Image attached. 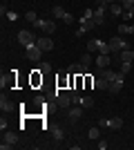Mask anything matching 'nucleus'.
I'll return each mask as SVG.
<instances>
[{
  "mask_svg": "<svg viewBox=\"0 0 134 150\" xmlns=\"http://www.w3.org/2000/svg\"><path fill=\"white\" fill-rule=\"evenodd\" d=\"M87 134H89V139L94 141V139H98V137H101V130H98V128H89V132H87Z\"/></svg>",
  "mask_w": 134,
  "mask_h": 150,
  "instance_id": "412c9836",
  "label": "nucleus"
},
{
  "mask_svg": "<svg viewBox=\"0 0 134 150\" xmlns=\"http://www.w3.org/2000/svg\"><path fill=\"white\" fill-rule=\"evenodd\" d=\"M7 18H9V20H11V23H13V20H18V13H13V11H9V13H7Z\"/></svg>",
  "mask_w": 134,
  "mask_h": 150,
  "instance_id": "72a5a7b5",
  "label": "nucleus"
},
{
  "mask_svg": "<svg viewBox=\"0 0 134 150\" xmlns=\"http://www.w3.org/2000/svg\"><path fill=\"white\" fill-rule=\"evenodd\" d=\"M81 63H83L85 67H89V65H92V54H83V56H81Z\"/></svg>",
  "mask_w": 134,
  "mask_h": 150,
  "instance_id": "393cba45",
  "label": "nucleus"
},
{
  "mask_svg": "<svg viewBox=\"0 0 134 150\" xmlns=\"http://www.w3.org/2000/svg\"><path fill=\"white\" fill-rule=\"evenodd\" d=\"M94 88H98V90H109V81H105L103 76H98L94 81Z\"/></svg>",
  "mask_w": 134,
  "mask_h": 150,
  "instance_id": "dca6fc26",
  "label": "nucleus"
},
{
  "mask_svg": "<svg viewBox=\"0 0 134 150\" xmlns=\"http://www.w3.org/2000/svg\"><path fill=\"white\" fill-rule=\"evenodd\" d=\"M81 105L83 108H92L94 105V99H92V96H85V99H81Z\"/></svg>",
  "mask_w": 134,
  "mask_h": 150,
  "instance_id": "b1692460",
  "label": "nucleus"
},
{
  "mask_svg": "<svg viewBox=\"0 0 134 150\" xmlns=\"http://www.w3.org/2000/svg\"><path fill=\"white\" fill-rule=\"evenodd\" d=\"M36 40H38V38L34 36V34H32L29 29H22V31H18V43L22 45V47H29V45H34Z\"/></svg>",
  "mask_w": 134,
  "mask_h": 150,
  "instance_id": "f257e3e1",
  "label": "nucleus"
},
{
  "mask_svg": "<svg viewBox=\"0 0 134 150\" xmlns=\"http://www.w3.org/2000/svg\"><path fill=\"white\" fill-rule=\"evenodd\" d=\"M98 45H101V40H89V43H87V50L89 52H98Z\"/></svg>",
  "mask_w": 134,
  "mask_h": 150,
  "instance_id": "5701e85b",
  "label": "nucleus"
},
{
  "mask_svg": "<svg viewBox=\"0 0 134 150\" xmlns=\"http://www.w3.org/2000/svg\"><path fill=\"white\" fill-rule=\"evenodd\" d=\"M56 101H58V105L60 108H67L72 103V94L69 92H65V94H56Z\"/></svg>",
  "mask_w": 134,
  "mask_h": 150,
  "instance_id": "9b49d317",
  "label": "nucleus"
},
{
  "mask_svg": "<svg viewBox=\"0 0 134 150\" xmlns=\"http://www.w3.org/2000/svg\"><path fill=\"white\" fill-rule=\"evenodd\" d=\"M123 18H134V7H132V9H125V11H123Z\"/></svg>",
  "mask_w": 134,
  "mask_h": 150,
  "instance_id": "7c9ffc66",
  "label": "nucleus"
},
{
  "mask_svg": "<svg viewBox=\"0 0 134 150\" xmlns=\"http://www.w3.org/2000/svg\"><path fill=\"white\" fill-rule=\"evenodd\" d=\"M49 72H51L49 63H40V74H49Z\"/></svg>",
  "mask_w": 134,
  "mask_h": 150,
  "instance_id": "bb28decb",
  "label": "nucleus"
},
{
  "mask_svg": "<svg viewBox=\"0 0 134 150\" xmlns=\"http://www.w3.org/2000/svg\"><path fill=\"white\" fill-rule=\"evenodd\" d=\"M119 2L123 5V9H132L134 7V0H119Z\"/></svg>",
  "mask_w": 134,
  "mask_h": 150,
  "instance_id": "c85d7f7f",
  "label": "nucleus"
},
{
  "mask_svg": "<svg viewBox=\"0 0 134 150\" xmlns=\"http://www.w3.org/2000/svg\"><path fill=\"white\" fill-rule=\"evenodd\" d=\"M130 69H132V63H121V72L123 74H128Z\"/></svg>",
  "mask_w": 134,
  "mask_h": 150,
  "instance_id": "c756f323",
  "label": "nucleus"
},
{
  "mask_svg": "<svg viewBox=\"0 0 134 150\" xmlns=\"http://www.w3.org/2000/svg\"><path fill=\"white\" fill-rule=\"evenodd\" d=\"M92 20H94L96 25H103V23H105V7H96V9H94V16H92Z\"/></svg>",
  "mask_w": 134,
  "mask_h": 150,
  "instance_id": "1a4fd4ad",
  "label": "nucleus"
},
{
  "mask_svg": "<svg viewBox=\"0 0 134 150\" xmlns=\"http://www.w3.org/2000/svg\"><path fill=\"white\" fill-rule=\"evenodd\" d=\"M109 61H112V56H109V54H98V58H96V65H98V69L107 67Z\"/></svg>",
  "mask_w": 134,
  "mask_h": 150,
  "instance_id": "f8f14e48",
  "label": "nucleus"
},
{
  "mask_svg": "<svg viewBox=\"0 0 134 150\" xmlns=\"http://www.w3.org/2000/svg\"><path fill=\"white\" fill-rule=\"evenodd\" d=\"M9 85H11V79H7V76H2V79H0V88L5 90V88H9Z\"/></svg>",
  "mask_w": 134,
  "mask_h": 150,
  "instance_id": "cd10ccee",
  "label": "nucleus"
},
{
  "mask_svg": "<svg viewBox=\"0 0 134 150\" xmlns=\"http://www.w3.org/2000/svg\"><path fill=\"white\" fill-rule=\"evenodd\" d=\"M105 2H107V5H114V2H119V0H105Z\"/></svg>",
  "mask_w": 134,
  "mask_h": 150,
  "instance_id": "c9c22d12",
  "label": "nucleus"
},
{
  "mask_svg": "<svg viewBox=\"0 0 134 150\" xmlns=\"http://www.w3.org/2000/svg\"><path fill=\"white\" fill-rule=\"evenodd\" d=\"M36 43H38V47L43 52H49V50H54V40H51L49 36H40L38 40H36Z\"/></svg>",
  "mask_w": 134,
  "mask_h": 150,
  "instance_id": "0eeeda50",
  "label": "nucleus"
},
{
  "mask_svg": "<svg viewBox=\"0 0 134 150\" xmlns=\"http://www.w3.org/2000/svg\"><path fill=\"white\" fill-rule=\"evenodd\" d=\"M81 117H83V110H81V108H72L69 110V119H81Z\"/></svg>",
  "mask_w": 134,
  "mask_h": 150,
  "instance_id": "6ab92c4d",
  "label": "nucleus"
},
{
  "mask_svg": "<svg viewBox=\"0 0 134 150\" xmlns=\"http://www.w3.org/2000/svg\"><path fill=\"white\" fill-rule=\"evenodd\" d=\"M65 13H67V11H65V9H63L60 5H58V7H54V16H56V18H65Z\"/></svg>",
  "mask_w": 134,
  "mask_h": 150,
  "instance_id": "4be33fe9",
  "label": "nucleus"
},
{
  "mask_svg": "<svg viewBox=\"0 0 134 150\" xmlns=\"http://www.w3.org/2000/svg\"><path fill=\"white\" fill-rule=\"evenodd\" d=\"M98 54H112L109 43H103V40H101V45H98Z\"/></svg>",
  "mask_w": 134,
  "mask_h": 150,
  "instance_id": "aec40b11",
  "label": "nucleus"
},
{
  "mask_svg": "<svg viewBox=\"0 0 134 150\" xmlns=\"http://www.w3.org/2000/svg\"><path fill=\"white\" fill-rule=\"evenodd\" d=\"M123 79H125V74H123V72H119V79L109 83V90H107V92H112V94H119V92L123 90Z\"/></svg>",
  "mask_w": 134,
  "mask_h": 150,
  "instance_id": "423d86ee",
  "label": "nucleus"
},
{
  "mask_svg": "<svg viewBox=\"0 0 134 150\" xmlns=\"http://www.w3.org/2000/svg\"><path fill=\"white\" fill-rule=\"evenodd\" d=\"M27 50V58L29 61H40V47H38V43H34V45H29V47H25Z\"/></svg>",
  "mask_w": 134,
  "mask_h": 150,
  "instance_id": "20e7f679",
  "label": "nucleus"
},
{
  "mask_svg": "<svg viewBox=\"0 0 134 150\" xmlns=\"http://www.w3.org/2000/svg\"><path fill=\"white\" fill-rule=\"evenodd\" d=\"M16 141H18V134L7 130V132H5V137H2V144H0V148H2V150H9L13 144H16Z\"/></svg>",
  "mask_w": 134,
  "mask_h": 150,
  "instance_id": "f03ea898",
  "label": "nucleus"
},
{
  "mask_svg": "<svg viewBox=\"0 0 134 150\" xmlns=\"http://www.w3.org/2000/svg\"><path fill=\"white\" fill-rule=\"evenodd\" d=\"M0 108H2V112H11V110H13V103H11L9 99H7L5 94L0 96Z\"/></svg>",
  "mask_w": 134,
  "mask_h": 150,
  "instance_id": "ddd939ff",
  "label": "nucleus"
},
{
  "mask_svg": "<svg viewBox=\"0 0 134 150\" xmlns=\"http://www.w3.org/2000/svg\"><path fill=\"white\" fill-rule=\"evenodd\" d=\"M109 47H112V52H123V50H130L123 36H114L112 40H109Z\"/></svg>",
  "mask_w": 134,
  "mask_h": 150,
  "instance_id": "7ed1b4c3",
  "label": "nucleus"
},
{
  "mask_svg": "<svg viewBox=\"0 0 134 150\" xmlns=\"http://www.w3.org/2000/svg\"><path fill=\"white\" fill-rule=\"evenodd\" d=\"M65 23H67V25H72V23H74V16H72V13H65Z\"/></svg>",
  "mask_w": 134,
  "mask_h": 150,
  "instance_id": "2f4dec72",
  "label": "nucleus"
},
{
  "mask_svg": "<svg viewBox=\"0 0 134 150\" xmlns=\"http://www.w3.org/2000/svg\"><path fill=\"white\" fill-rule=\"evenodd\" d=\"M119 58H121V63H132L134 61V52L132 50H123Z\"/></svg>",
  "mask_w": 134,
  "mask_h": 150,
  "instance_id": "4468645a",
  "label": "nucleus"
},
{
  "mask_svg": "<svg viewBox=\"0 0 134 150\" xmlns=\"http://www.w3.org/2000/svg\"><path fill=\"white\" fill-rule=\"evenodd\" d=\"M119 34H121V36H125V34H134V25H125V23L119 25Z\"/></svg>",
  "mask_w": 134,
  "mask_h": 150,
  "instance_id": "f3484780",
  "label": "nucleus"
},
{
  "mask_svg": "<svg viewBox=\"0 0 134 150\" xmlns=\"http://www.w3.org/2000/svg\"><path fill=\"white\" fill-rule=\"evenodd\" d=\"M34 25L38 27V29H43L45 34H54V29H56V25H54V23H51V20H36V23H34Z\"/></svg>",
  "mask_w": 134,
  "mask_h": 150,
  "instance_id": "39448f33",
  "label": "nucleus"
},
{
  "mask_svg": "<svg viewBox=\"0 0 134 150\" xmlns=\"http://www.w3.org/2000/svg\"><path fill=\"white\" fill-rule=\"evenodd\" d=\"M107 9H109V13H112V16H119V13H123V11H125L121 2H114V5H109Z\"/></svg>",
  "mask_w": 134,
  "mask_h": 150,
  "instance_id": "2eb2a0df",
  "label": "nucleus"
},
{
  "mask_svg": "<svg viewBox=\"0 0 134 150\" xmlns=\"http://www.w3.org/2000/svg\"><path fill=\"white\" fill-rule=\"evenodd\" d=\"M98 125H103V128H109V119H101V121H98Z\"/></svg>",
  "mask_w": 134,
  "mask_h": 150,
  "instance_id": "f704fd0d",
  "label": "nucleus"
},
{
  "mask_svg": "<svg viewBox=\"0 0 134 150\" xmlns=\"http://www.w3.org/2000/svg\"><path fill=\"white\" fill-rule=\"evenodd\" d=\"M25 20H27V23H36V20H38V16H36L34 11H27V13H25Z\"/></svg>",
  "mask_w": 134,
  "mask_h": 150,
  "instance_id": "a878e982",
  "label": "nucleus"
},
{
  "mask_svg": "<svg viewBox=\"0 0 134 150\" xmlns=\"http://www.w3.org/2000/svg\"><path fill=\"white\" fill-rule=\"evenodd\" d=\"M121 125H123V119H121V117H114V119H109V128H112V130H119Z\"/></svg>",
  "mask_w": 134,
  "mask_h": 150,
  "instance_id": "a211bd4d",
  "label": "nucleus"
},
{
  "mask_svg": "<svg viewBox=\"0 0 134 150\" xmlns=\"http://www.w3.org/2000/svg\"><path fill=\"white\" fill-rule=\"evenodd\" d=\"M98 76H103L105 81L112 83V81H116V79H119V72H112V69H105V67H103L101 72H98Z\"/></svg>",
  "mask_w": 134,
  "mask_h": 150,
  "instance_id": "9d476101",
  "label": "nucleus"
},
{
  "mask_svg": "<svg viewBox=\"0 0 134 150\" xmlns=\"http://www.w3.org/2000/svg\"><path fill=\"white\" fill-rule=\"evenodd\" d=\"M67 72H69V74H78V76H85L89 72V67H85L83 63H78V65H69V67H67Z\"/></svg>",
  "mask_w": 134,
  "mask_h": 150,
  "instance_id": "6e6552de",
  "label": "nucleus"
},
{
  "mask_svg": "<svg viewBox=\"0 0 134 150\" xmlns=\"http://www.w3.org/2000/svg\"><path fill=\"white\" fill-rule=\"evenodd\" d=\"M54 137H56V139H63V130H60V128H54Z\"/></svg>",
  "mask_w": 134,
  "mask_h": 150,
  "instance_id": "473e14b6",
  "label": "nucleus"
}]
</instances>
